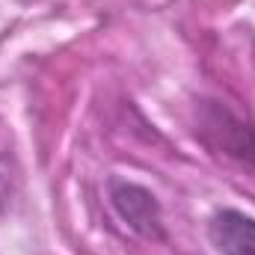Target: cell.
<instances>
[{
  "mask_svg": "<svg viewBox=\"0 0 255 255\" xmlns=\"http://www.w3.org/2000/svg\"><path fill=\"white\" fill-rule=\"evenodd\" d=\"M110 205L122 217V223L139 238L157 241L163 235V217H160L157 196L145 190L142 184H133L125 178H110Z\"/></svg>",
  "mask_w": 255,
  "mask_h": 255,
  "instance_id": "obj_1",
  "label": "cell"
},
{
  "mask_svg": "<svg viewBox=\"0 0 255 255\" xmlns=\"http://www.w3.org/2000/svg\"><path fill=\"white\" fill-rule=\"evenodd\" d=\"M208 238L220 255H255V220L244 211L223 208L208 220Z\"/></svg>",
  "mask_w": 255,
  "mask_h": 255,
  "instance_id": "obj_2",
  "label": "cell"
}]
</instances>
